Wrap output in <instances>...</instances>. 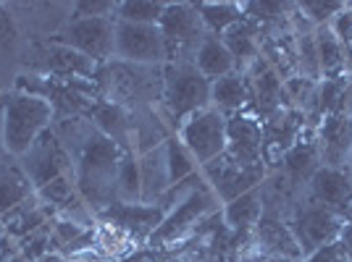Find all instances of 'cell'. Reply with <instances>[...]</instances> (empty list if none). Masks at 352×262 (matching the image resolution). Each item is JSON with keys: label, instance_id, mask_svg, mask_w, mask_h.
<instances>
[{"label": "cell", "instance_id": "cell-1", "mask_svg": "<svg viewBox=\"0 0 352 262\" xmlns=\"http://www.w3.org/2000/svg\"><path fill=\"white\" fill-rule=\"evenodd\" d=\"M53 131L72 155L74 184L82 200L95 215L108 210L116 202V174L124 150L108 139L89 116L60 118L53 123Z\"/></svg>", "mask_w": 352, "mask_h": 262}, {"label": "cell", "instance_id": "cell-2", "mask_svg": "<svg viewBox=\"0 0 352 262\" xmlns=\"http://www.w3.org/2000/svg\"><path fill=\"white\" fill-rule=\"evenodd\" d=\"M56 123L53 105L40 95L6 92L0 97V142L6 155L21 158L47 129Z\"/></svg>", "mask_w": 352, "mask_h": 262}, {"label": "cell", "instance_id": "cell-3", "mask_svg": "<svg viewBox=\"0 0 352 262\" xmlns=\"http://www.w3.org/2000/svg\"><path fill=\"white\" fill-rule=\"evenodd\" d=\"M210 108V82L195 69L192 60L166 63L163 66V95L161 110L166 126L171 134L182 129V123L195 113Z\"/></svg>", "mask_w": 352, "mask_h": 262}, {"label": "cell", "instance_id": "cell-4", "mask_svg": "<svg viewBox=\"0 0 352 262\" xmlns=\"http://www.w3.org/2000/svg\"><path fill=\"white\" fill-rule=\"evenodd\" d=\"M223 204L219 202V197L213 194V189L203 184L200 189H195L190 197H184L182 202H176L163 223L155 228V233L150 236L147 247L150 252H161V249H171L182 241H187L192 233L197 231V226L206 218H210L213 213H219Z\"/></svg>", "mask_w": 352, "mask_h": 262}, {"label": "cell", "instance_id": "cell-5", "mask_svg": "<svg viewBox=\"0 0 352 262\" xmlns=\"http://www.w3.org/2000/svg\"><path fill=\"white\" fill-rule=\"evenodd\" d=\"M287 223H289V231H292L294 241L302 252V260H305L323 244L337 241L342 226H344V215L329 210L326 204L316 202L308 194V189H302L297 194L289 215H287Z\"/></svg>", "mask_w": 352, "mask_h": 262}, {"label": "cell", "instance_id": "cell-6", "mask_svg": "<svg viewBox=\"0 0 352 262\" xmlns=\"http://www.w3.org/2000/svg\"><path fill=\"white\" fill-rule=\"evenodd\" d=\"M158 29L166 40L168 63L192 60L200 43H203V37L208 34L195 3H166Z\"/></svg>", "mask_w": 352, "mask_h": 262}, {"label": "cell", "instance_id": "cell-7", "mask_svg": "<svg viewBox=\"0 0 352 262\" xmlns=\"http://www.w3.org/2000/svg\"><path fill=\"white\" fill-rule=\"evenodd\" d=\"M113 60L134 66H166L168 50L158 24H129L116 19Z\"/></svg>", "mask_w": 352, "mask_h": 262}, {"label": "cell", "instance_id": "cell-8", "mask_svg": "<svg viewBox=\"0 0 352 262\" xmlns=\"http://www.w3.org/2000/svg\"><path fill=\"white\" fill-rule=\"evenodd\" d=\"M226 121L229 118L219 113L216 108H206V110L187 118L182 123V129L176 131L182 145L192 152L197 168H203L226 152Z\"/></svg>", "mask_w": 352, "mask_h": 262}, {"label": "cell", "instance_id": "cell-9", "mask_svg": "<svg viewBox=\"0 0 352 262\" xmlns=\"http://www.w3.org/2000/svg\"><path fill=\"white\" fill-rule=\"evenodd\" d=\"M113 34H116V19H72L53 37V43L66 45L79 56L103 66L113 60Z\"/></svg>", "mask_w": 352, "mask_h": 262}, {"label": "cell", "instance_id": "cell-10", "mask_svg": "<svg viewBox=\"0 0 352 262\" xmlns=\"http://www.w3.org/2000/svg\"><path fill=\"white\" fill-rule=\"evenodd\" d=\"M163 218H166V210H163L161 204H145V202H137V204L113 202L108 210L95 215V220L100 226H108V228L118 231L124 239H129L137 249L147 247L150 236L163 223Z\"/></svg>", "mask_w": 352, "mask_h": 262}, {"label": "cell", "instance_id": "cell-11", "mask_svg": "<svg viewBox=\"0 0 352 262\" xmlns=\"http://www.w3.org/2000/svg\"><path fill=\"white\" fill-rule=\"evenodd\" d=\"M19 165L30 176L34 189H43L45 184H50L58 176H74L72 155L53 129L45 131L43 136L19 158Z\"/></svg>", "mask_w": 352, "mask_h": 262}, {"label": "cell", "instance_id": "cell-12", "mask_svg": "<svg viewBox=\"0 0 352 262\" xmlns=\"http://www.w3.org/2000/svg\"><path fill=\"white\" fill-rule=\"evenodd\" d=\"M27 56H30L27 63H30L32 73L53 76V79H95V73L100 69L95 60L85 58L76 50L53 43V40L32 45Z\"/></svg>", "mask_w": 352, "mask_h": 262}, {"label": "cell", "instance_id": "cell-13", "mask_svg": "<svg viewBox=\"0 0 352 262\" xmlns=\"http://www.w3.org/2000/svg\"><path fill=\"white\" fill-rule=\"evenodd\" d=\"M200 174H203L208 187L213 189V194L219 197V202L226 204V202H232V200H236L239 194L261 187L263 178L268 176V168H265V165L242 168V165H236V163L223 152L221 158L203 165Z\"/></svg>", "mask_w": 352, "mask_h": 262}, {"label": "cell", "instance_id": "cell-14", "mask_svg": "<svg viewBox=\"0 0 352 262\" xmlns=\"http://www.w3.org/2000/svg\"><path fill=\"white\" fill-rule=\"evenodd\" d=\"M245 82H248V113L255 116L261 123L265 118H271L274 113H279L281 108H287L284 102V82L271 63L261 56L258 60H252L245 69Z\"/></svg>", "mask_w": 352, "mask_h": 262}, {"label": "cell", "instance_id": "cell-15", "mask_svg": "<svg viewBox=\"0 0 352 262\" xmlns=\"http://www.w3.org/2000/svg\"><path fill=\"white\" fill-rule=\"evenodd\" d=\"M305 129H308L305 116L297 108H281L279 113L265 118L261 123V131H263V160L268 171H274L279 165L281 158L300 142Z\"/></svg>", "mask_w": 352, "mask_h": 262}, {"label": "cell", "instance_id": "cell-16", "mask_svg": "<svg viewBox=\"0 0 352 262\" xmlns=\"http://www.w3.org/2000/svg\"><path fill=\"white\" fill-rule=\"evenodd\" d=\"M226 155L236 165H242V168L265 165L261 121L255 116H250L248 110L236 113V116H229V121H226Z\"/></svg>", "mask_w": 352, "mask_h": 262}, {"label": "cell", "instance_id": "cell-17", "mask_svg": "<svg viewBox=\"0 0 352 262\" xmlns=\"http://www.w3.org/2000/svg\"><path fill=\"white\" fill-rule=\"evenodd\" d=\"M250 249L265 260H302V252L294 241L284 215L263 213L250 236Z\"/></svg>", "mask_w": 352, "mask_h": 262}, {"label": "cell", "instance_id": "cell-18", "mask_svg": "<svg viewBox=\"0 0 352 262\" xmlns=\"http://www.w3.org/2000/svg\"><path fill=\"white\" fill-rule=\"evenodd\" d=\"M318 155L321 165L326 168H342L347 165V158L352 152V116L350 113H331L321 121L316 129Z\"/></svg>", "mask_w": 352, "mask_h": 262}, {"label": "cell", "instance_id": "cell-19", "mask_svg": "<svg viewBox=\"0 0 352 262\" xmlns=\"http://www.w3.org/2000/svg\"><path fill=\"white\" fill-rule=\"evenodd\" d=\"M221 215L226 228L232 231V236L236 239V244L242 247V252L250 247V236L255 231L258 220L263 215V197H261V187L239 194L236 200L226 202L221 207Z\"/></svg>", "mask_w": 352, "mask_h": 262}, {"label": "cell", "instance_id": "cell-20", "mask_svg": "<svg viewBox=\"0 0 352 262\" xmlns=\"http://www.w3.org/2000/svg\"><path fill=\"white\" fill-rule=\"evenodd\" d=\"M321 168V155H318V142H316V131L305 129L300 136V142L281 158V163L274 171H281L284 178L292 184L294 189H308L313 174Z\"/></svg>", "mask_w": 352, "mask_h": 262}, {"label": "cell", "instance_id": "cell-21", "mask_svg": "<svg viewBox=\"0 0 352 262\" xmlns=\"http://www.w3.org/2000/svg\"><path fill=\"white\" fill-rule=\"evenodd\" d=\"M308 194L316 202L326 204L339 215L352 213V181L342 168H326L321 165L308 184Z\"/></svg>", "mask_w": 352, "mask_h": 262}, {"label": "cell", "instance_id": "cell-22", "mask_svg": "<svg viewBox=\"0 0 352 262\" xmlns=\"http://www.w3.org/2000/svg\"><path fill=\"white\" fill-rule=\"evenodd\" d=\"M58 215L50 204H45L37 200V194L30 197V200H24L21 204H16L11 207L3 218H0V231L6 233V236H11L16 241H21V239H27L30 233H34L37 228H43L47 220H53Z\"/></svg>", "mask_w": 352, "mask_h": 262}, {"label": "cell", "instance_id": "cell-23", "mask_svg": "<svg viewBox=\"0 0 352 262\" xmlns=\"http://www.w3.org/2000/svg\"><path fill=\"white\" fill-rule=\"evenodd\" d=\"M140 184H142V202L145 204H155L171 189L166 142L140 155Z\"/></svg>", "mask_w": 352, "mask_h": 262}, {"label": "cell", "instance_id": "cell-24", "mask_svg": "<svg viewBox=\"0 0 352 262\" xmlns=\"http://www.w3.org/2000/svg\"><path fill=\"white\" fill-rule=\"evenodd\" d=\"M221 43L226 45V50L232 53L236 63V71L242 73L252 60L261 58V47H263V32L255 21H250L248 16L234 24L229 32L221 34Z\"/></svg>", "mask_w": 352, "mask_h": 262}, {"label": "cell", "instance_id": "cell-25", "mask_svg": "<svg viewBox=\"0 0 352 262\" xmlns=\"http://www.w3.org/2000/svg\"><path fill=\"white\" fill-rule=\"evenodd\" d=\"M34 194H37V189L32 187L30 176L24 174L19 160L11 158V155H3L0 158V218L11 207L21 204L24 200L34 197Z\"/></svg>", "mask_w": 352, "mask_h": 262}, {"label": "cell", "instance_id": "cell-26", "mask_svg": "<svg viewBox=\"0 0 352 262\" xmlns=\"http://www.w3.org/2000/svg\"><path fill=\"white\" fill-rule=\"evenodd\" d=\"M195 69L206 76L208 82H216V79H223L229 73H236V63L232 58V53L226 50V45L221 43V37L216 34H206L203 43L195 53Z\"/></svg>", "mask_w": 352, "mask_h": 262}, {"label": "cell", "instance_id": "cell-27", "mask_svg": "<svg viewBox=\"0 0 352 262\" xmlns=\"http://www.w3.org/2000/svg\"><path fill=\"white\" fill-rule=\"evenodd\" d=\"M248 82L245 73H229L223 79L210 82V108H216L223 116H236L248 110Z\"/></svg>", "mask_w": 352, "mask_h": 262}, {"label": "cell", "instance_id": "cell-28", "mask_svg": "<svg viewBox=\"0 0 352 262\" xmlns=\"http://www.w3.org/2000/svg\"><path fill=\"white\" fill-rule=\"evenodd\" d=\"M316 53H318V69L321 79H342L347 73V60H344V45L331 34L329 27H316Z\"/></svg>", "mask_w": 352, "mask_h": 262}, {"label": "cell", "instance_id": "cell-29", "mask_svg": "<svg viewBox=\"0 0 352 262\" xmlns=\"http://www.w3.org/2000/svg\"><path fill=\"white\" fill-rule=\"evenodd\" d=\"M197 14L203 19V27H206L208 34H216L221 37L223 32H229L234 24H239L245 19V8L242 3H229V0H221V3H195Z\"/></svg>", "mask_w": 352, "mask_h": 262}, {"label": "cell", "instance_id": "cell-30", "mask_svg": "<svg viewBox=\"0 0 352 262\" xmlns=\"http://www.w3.org/2000/svg\"><path fill=\"white\" fill-rule=\"evenodd\" d=\"M116 202L137 204L142 202V184H140V155L124 152L116 174Z\"/></svg>", "mask_w": 352, "mask_h": 262}, {"label": "cell", "instance_id": "cell-31", "mask_svg": "<svg viewBox=\"0 0 352 262\" xmlns=\"http://www.w3.org/2000/svg\"><path fill=\"white\" fill-rule=\"evenodd\" d=\"M166 158H168L171 187L179 184V181H184V178H190V176L200 174V168H197V163L192 158V152L182 145V139H179L176 134H171V136L166 139Z\"/></svg>", "mask_w": 352, "mask_h": 262}, {"label": "cell", "instance_id": "cell-32", "mask_svg": "<svg viewBox=\"0 0 352 262\" xmlns=\"http://www.w3.org/2000/svg\"><path fill=\"white\" fill-rule=\"evenodd\" d=\"M163 11H166L163 0H124L116 5V19L129 24H158Z\"/></svg>", "mask_w": 352, "mask_h": 262}, {"label": "cell", "instance_id": "cell-33", "mask_svg": "<svg viewBox=\"0 0 352 262\" xmlns=\"http://www.w3.org/2000/svg\"><path fill=\"white\" fill-rule=\"evenodd\" d=\"M74 197H79V189L74 184V176H58L50 184H45L43 189H37V200L45 204H50L56 213H60L66 204L72 202Z\"/></svg>", "mask_w": 352, "mask_h": 262}, {"label": "cell", "instance_id": "cell-34", "mask_svg": "<svg viewBox=\"0 0 352 262\" xmlns=\"http://www.w3.org/2000/svg\"><path fill=\"white\" fill-rule=\"evenodd\" d=\"M344 0H302L297 3V11L308 19L313 27H329V21L344 11Z\"/></svg>", "mask_w": 352, "mask_h": 262}, {"label": "cell", "instance_id": "cell-35", "mask_svg": "<svg viewBox=\"0 0 352 262\" xmlns=\"http://www.w3.org/2000/svg\"><path fill=\"white\" fill-rule=\"evenodd\" d=\"M50 231H53V220H47L43 228H37V231L30 233L27 239H21V241H19V247H21V260L37 262L40 257L50 254Z\"/></svg>", "mask_w": 352, "mask_h": 262}, {"label": "cell", "instance_id": "cell-36", "mask_svg": "<svg viewBox=\"0 0 352 262\" xmlns=\"http://www.w3.org/2000/svg\"><path fill=\"white\" fill-rule=\"evenodd\" d=\"M113 0H79L72 3V19H116Z\"/></svg>", "mask_w": 352, "mask_h": 262}, {"label": "cell", "instance_id": "cell-37", "mask_svg": "<svg viewBox=\"0 0 352 262\" xmlns=\"http://www.w3.org/2000/svg\"><path fill=\"white\" fill-rule=\"evenodd\" d=\"M19 40V24L11 5L0 3V50H11Z\"/></svg>", "mask_w": 352, "mask_h": 262}, {"label": "cell", "instance_id": "cell-38", "mask_svg": "<svg viewBox=\"0 0 352 262\" xmlns=\"http://www.w3.org/2000/svg\"><path fill=\"white\" fill-rule=\"evenodd\" d=\"M329 29H331V34H334L344 47L352 45V8H350V3L344 5V11H339V14L329 21Z\"/></svg>", "mask_w": 352, "mask_h": 262}, {"label": "cell", "instance_id": "cell-39", "mask_svg": "<svg viewBox=\"0 0 352 262\" xmlns=\"http://www.w3.org/2000/svg\"><path fill=\"white\" fill-rule=\"evenodd\" d=\"M302 262H347V254H344V249H342V244H339L337 239L331 244H323L321 249H316Z\"/></svg>", "mask_w": 352, "mask_h": 262}, {"label": "cell", "instance_id": "cell-40", "mask_svg": "<svg viewBox=\"0 0 352 262\" xmlns=\"http://www.w3.org/2000/svg\"><path fill=\"white\" fill-rule=\"evenodd\" d=\"M339 244L347 254V262H352V213L344 215V226H342V233H339Z\"/></svg>", "mask_w": 352, "mask_h": 262}, {"label": "cell", "instance_id": "cell-41", "mask_svg": "<svg viewBox=\"0 0 352 262\" xmlns=\"http://www.w3.org/2000/svg\"><path fill=\"white\" fill-rule=\"evenodd\" d=\"M236 262H268V260H265V257H261V254H255V252L248 247L242 254H239V257H236Z\"/></svg>", "mask_w": 352, "mask_h": 262}, {"label": "cell", "instance_id": "cell-42", "mask_svg": "<svg viewBox=\"0 0 352 262\" xmlns=\"http://www.w3.org/2000/svg\"><path fill=\"white\" fill-rule=\"evenodd\" d=\"M37 262H66V257H63V254H56V252H50V254L40 257Z\"/></svg>", "mask_w": 352, "mask_h": 262}, {"label": "cell", "instance_id": "cell-43", "mask_svg": "<svg viewBox=\"0 0 352 262\" xmlns=\"http://www.w3.org/2000/svg\"><path fill=\"white\" fill-rule=\"evenodd\" d=\"M344 174L350 176V181H352V152H350V158H347V165H344Z\"/></svg>", "mask_w": 352, "mask_h": 262}, {"label": "cell", "instance_id": "cell-44", "mask_svg": "<svg viewBox=\"0 0 352 262\" xmlns=\"http://www.w3.org/2000/svg\"><path fill=\"white\" fill-rule=\"evenodd\" d=\"M66 262H103V260H66Z\"/></svg>", "mask_w": 352, "mask_h": 262}, {"label": "cell", "instance_id": "cell-45", "mask_svg": "<svg viewBox=\"0 0 352 262\" xmlns=\"http://www.w3.org/2000/svg\"><path fill=\"white\" fill-rule=\"evenodd\" d=\"M268 262H302V260H268Z\"/></svg>", "mask_w": 352, "mask_h": 262}, {"label": "cell", "instance_id": "cell-46", "mask_svg": "<svg viewBox=\"0 0 352 262\" xmlns=\"http://www.w3.org/2000/svg\"><path fill=\"white\" fill-rule=\"evenodd\" d=\"M6 262H24V260H21V254H19V257H14V260H6Z\"/></svg>", "mask_w": 352, "mask_h": 262}, {"label": "cell", "instance_id": "cell-47", "mask_svg": "<svg viewBox=\"0 0 352 262\" xmlns=\"http://www.w3.org/2000/svg\"><path fill=\"white\" fill-rule=\"evenodd\" d=\"M3 155H6V150H3V142H0V158H3Z\"/></svg>", "mask_w": 352, "mask_h": 262}, {"label": "cell", "instance_id": "cell-48", "mask_svg": "<svg viewBox=\"0 0 352 262\" xmlns=\"http://www.w3.org/2000/svg\"><path fill=\"white\" fill-rule=\"evenodd\" d=\"M0 236H3V231H0Z\"/></svg>", "mask_w": 352, "mask_h": 262}, {"label": "cell", "instance_id": "cell-49", "mask_svg": "<svg viewBox=\"0 0 352 262\" xmlns=\"http://www.w3.org/2000/svg\"><path fill=\"white\" fill-rule=\"evenodd\" d=\"M350 8H352V3H350Z\"/></svg>", "mask_w": 352, "mask_h": 262}]
</instances>
